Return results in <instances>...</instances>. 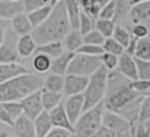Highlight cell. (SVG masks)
I'll return each mask as SVG.
<instances>
[{
  "mask_svg": "<svg viewBox=\"0 0 150 137\" xmlns=\"http://www.w3.org/2000/svg\"><path fill=\"white\" fill-rule=\"evenodd\" d=\"M130 80L121 75L117 70L111 71L108 78V90L104 98L107 110L114 111L130 122L132 129L138 122L141 102L144 96L132 90Z\"/></svg>",
  "mask_w": 150,
  "mask_h": 137,
  "instance_id": "obj_1",
  "label": "cell"
},
{
  "mask_svg": "<svg viewBox=\"0 0 150 137\" xmlns=\"http://www.w3.org/2000/svg\"><path fill=\"white\" fill-rule=\"evenodd\" d=\"M71 30L64 1H57L49 18L32 33V36L38 46L55 41H63L67 34Z\"/></svg>",
  "mask_w": 150,
  "mask_h": 137,
  "instance_id": "obj_2",
  "label": "cell"
},
{
  "mask_svg": "<svg viewBox=\"0 0 150 137\" xmlns=\"http://www.w3.org/2000/svg\"><path fill=\"white\" fill-rule=\"evenodd\" d=\"M45 80L34 74H27L0 83V103L21 102L29 95L43 89Z\"/></svg>",
  "mask_w": 150,
  "mask_h": 137,
  "instance_id": "obj_3",
  "label": "cell"
},
{
  "mask_svg": "<svg viewBox=\"0 0 150 137\" xmlns=\"http://www.w3.org/2000/svg\"><path fill=\"white\" fill-rule=\"evenodd\" d=\"M108 78H109V70H107L103 66L94 75L89 77L88 87L83 94L84 111L96 107L97 104L104 101L108 90Z\"/></svg>",
  "mask_w": 150,
  "mask_h": 137,
  "instance_id": "obj_4",
  "label": "cell"
},
{
  "mask_svg": "<svg viewBox=\"0 0 150 137\" xmlns=\"http://www.w3.org/2000/svg\"><path fill=\"white\" fill-rule=\"evenodd\" d=\"M104 111V102L84 111L74 125L75 135H77L79 137H93L103 126Z\"/></svg>",
  "mask_w": 150,
  "mask_h": 137,
  "instance_id": "obj_5",
  "label": "cell"
},
{
  "mask_svg": "<svg viewBox=\"0 0 150 137\" xmlns=\"http://www.w3.org/2000/svg\"><path fill=\"white\" fill-rule=\"evenodd\" d=\"M101 67H102V62L98 56H89V55L76 53L70 62L67 75L90 77Z\"/></svg>",
  "mask_w": 150,
  "mask_h": 137,
  "instance_id": "obj_6",
  "label": "cell"
},
{
  "mask_svg": "<svg viewBox=\"0 0 150 137\" xmlns=\"http://www.w3.org/2000/svg\"><path fill=\"white\" fill-rule=\"evenodd\" d=\"M18 40L19 37L14 32L6 28L1 22V39H0V63H19L20 55L18 53Z\"/></svg>",
  "mask_w": 150,
  "mask_h": 137,
  "instance_id": "obj_7",
  "label": "cell"
},
{
  "mask_svg": "<svg viewBox=\"0 0 150 137\" xmlns=\"http://www.w3.org/2000/svg\"><path fill=\"white\" fill-rule=\"evenodd\" d=\"M22 108H23V115L30 118L32 121H35L43 111V104H42V97H41V90L36 91L25 100L21 101Z\"/></svg>",
  "mask_w": 150,
  "mask_h": 137,
  "instance_id": "obj_8",
  "label": "cell"
},
{
  "mask_svg": "<svg viewBox=\"0 0 150 137\" xmlns=\"http://www.w3.org/2000/svg\"><path fill=\"white\" fill-rule=\"evenodd\" d=\"M89 83V77L76 76V75H66L64 77V89L63 95L66 97H71L76 95L84 94Z\"/></svg>",
  "mask_w": 150,
  "mask_h": 137,
  "instance_id": "obj_9",
  "label": "cell"
},
{
  "mask_svg": "<svg viewBox=\"0 0 150 137\" xmlns=\"http://www.w3.org/2000/svg\"><path fill=\"white\" fill-rule=\"evenodd\" d=\"M103 126L116 133H120L127 130H132V126L129 121H127L121 115L107 109L103 115Z\"/></svg>",
  "mask_w": 150,
  "mask_h": 137,
  "instance_id": "obj_10",
  "label": "cell"
},
{
  "mask_svg": "<svg viewBox=\"0 0 150 137\" xmlns=\"http://www.w3.org/2000/svg\"><path fill=\"white\" fill-rule=\"evenodd\" d=\"M64 109L67 112V116L69 121L71 122L73 125L79 121V118L82 116L84 111V96L82 95H76L71 97H67L64 102Z\"/></svg>",
  "mask_w": 150,
  "mask_h": 137,
  "instance_id": "obj_11",
  "label": "cell"
},
{
  "mask_svg": "<svg viewBox=\"0 0 150 137\" xmlns=\"http://www.w3.org/2000/svg\"><path fill=\"white\" fill-rule=\"evenodd\" d=\"M25 13V4L21 0H1L0 1V19L13 20L15 16Z\"/></svg>",
  "mask_w": 150,
  "mask_h": 137,
  "instance_id": "obj_12",
  "label": "cell"
},
{
  "mask_svg": "<svg viewBox=\"0 0 150 137\" xmlns=\"http://www.w3.org/2000/svg\"><path fill=\"white\" fill-rule=\"evenodd\" d=\"M117 71L130 81L138 80V69H137L136 60H135V57L128 55L127 53H124L122 56H120Z\"/></svg>",
  "mask_w": 150,
  "mask_h": 137,
  "instance_id": "obj_13",
  "label": "cell"
},
{
  "mask_svg": "<svg viewBox=\"0 0 150 137\" xmlns=\"http://www.w3.org/2000/svg\"><path fill=\"white\" fill-rule=\"evenodd\" d=\"M30 74L29 70L20 63H0V83Z\"/></svg>",
  "mask_w": 150,
  "mask_h": 137,
  "instance_id": "obj_14",
  "label": "cell"
},
{
  "mask_svg": "<svg viewBox=\"0 0 150 137\" xmlns=\"http://www.w3.org/2000/svg\"><path fill=\"white\" fill-rule=\"evenodd\" d=\"M50 115V119L53 123L54 128H61V129H66L68 131H70L71 133H75V129L74 125L71 124V122L69 121L66 109H64V104H60L59 107H56L54 110H52L49 112Z\"/></svg>",
  "mask_w": 150,
  "mask_h": 137,
  "instance_id": "obj_15",
  "label": "cell"
},
{
  "mask_svg": "<svg viewBox=\"0 0 150 137\" xmlns=\"http://www.w3.org/2000/svg\"><path fill=\"white\" fill-rule=\"evenodd\" d=\"M11 28L18 37H21L25 35H30L34 30V28L28 19V15L26 13H22V14L15 16L13 20H11Z\"/></svg>",
  "mask_w": 150,
  "mask_h": 137,
  "instance_id": "obj_16",
  "label": "cell"
},
{
  "mask_svg": "<svg viewBox=\"0 0 150 137\" xmlns=\"http://www.w3.org/2000/svg\"><path fill=\"white\" fill-rule=\"evenodd\" d=\"M129 18L134 25L142 23L143 21H150V0L141 1L136 6L131 7Z\"/></svg>",
  "mask_w": 150,
  "mask_h": 137,
  "instance_id": "obj_17",
  "label": "cell"
},
{
  "mask_svg": "<svg viewBox=\"0 0 150 137\" xmlns=\"http://www.w3.org/2000/svg\"><path fill=\"white\" fill-rule=\"evenodd\" d=\"M13 129L18 137H36L34 121H32L25 115H22L15 121Z\"/></svg>",
  "mask_w": 150,
  "mask_h": 137,
  "instance_id": "obj_18",
  "label": "cell"
},
{
  "mask_svg": "<svg viewBox=\"0 0 150 137\" xmlns=\"http://www.w3.org/2000/svg\"><path fill=\"white\" fill-rule=\"evenodd\" d=\"M75 54L76 53H71V52L66 50L61 56H59L57 59L53 60L50 71L53 74L60 75V76L67 75L68 69H69V66H70V62H71V60H73V57H74Z\"/></svg>",
  "mask_w": 150,
  "mask_h": 137,
  "instance_id": "obj_19",
  "label": "cell"
},
{
  "mask_svg": "<svg viewBox=\"0 0 150 137\" xmlns=\"http://www.w3.org/2000/svg\"><path fill=\"white\" fill-rule=\"evenodd\" d=\"M56 2L57 1H49L48 5H46V6L36 9V11L29 13V14H27L28 15V19H29V21H30V23H32V26H33L34 29L38 28L39 26H41L49 18V15H50V13H52V11H53V8H54V6H55Z\"/></svg>",
  "mask_w": 150,
  "mask_h": 137,
  "instance_id": "obj_20",
  "label": "cell"
},
{
  "mask_svg": "<svg viewBox=\"0 0 150 137\" xmlns=\"http://www.w3.org/2000/svg\"><path fill=\"white\" fill-rule=\"evenodd\" d=\"M66 2V8H67V15L69 20V25L71 30H77L80 29V20H81V6L80 1L75 0H67Z\"/></svg>",
  "mask_w": 150,
  "mask_h": 137,
  "instance_id": "obj_21",
  "label": "cell"
},
{
  "mask_svg": "<svg viewBox=\"0 0 150 137\" xmlns=\"http://www.w3.org/2000/svg\"><path fill=\"white\" fill-rule=\"evenodd\" d=\"M107 4H108L107 0H81L80 1L81 9L94 20H98L100 13Z\"/></svg>",
  "mask_w": 150,
  "mask_h": 137,
  "instance_id": "obj_22",
  "label": "cell"
},
{
  "mask_svg": "<svg viewBox=\"0 0 150 137\" xmlns=\"http://www.w3.org/2000/svg\"><path fill=\"white\" fill-rule=\"evenodd\" d=\"M66 52L63 41H55V42H49L46 44H41L36 47V54H45L49 56L52 60L57 59Z\"/></svg>",
  "mask_w": 150,
  "mask_h": 137,
  "instance_id": "obj_23",
  "label": "cell"
},
{
  "mask_svg": "<svg viewBox=\"0 0 150 137\" xmlns=\"http://www.w3.org/2000/svg\"><path fill=\"white\" fill-rule=\"evenodd\" d=\"M36 47H38V44L35 43L32 34L19 37L18 44H16L18 53H19L20 57H22V59L29 57L33 53H35L36 52Z\"/></svg>",
  "mask_w": 150,
  "mask_h": 137,
  "instance_id": "obj_24",
  "label": "cell"
},
{
  "mask_svg": "<svg viewBox=\"0 0 150 137\" xmlns=\"http://www.w3.org/2000/svg\"><path fill=\"white\" fill-rule=\"evenodd\" d=\"M34 125H35L36 137H46L50 132V130L54 128L52 119H50V115L48 111H43L34 121Z\"/></svg>",
  "mask_w": 150,
  "mask_h": 137,
  "instance_id": "obj_25",
  "label": "cell"
},
{
  "mask_svg": "<svg viewBox=\"0 0 150 137\" xmlns=\"http://www.w3.org/2000/svg\"><path fill=\"white\" fill-rule=\"evenodd\" d=\"M63 44H64L66 50L71 52V53H77L79 49L84 44L82 33L79 29L77 30H70L67 34V36L64 37Z\"/></svg>",
  "mask_w": 150,
  "mask_h": 137,
  "instance_id": "obj_26",
  "label": "cell"
},
{
  "mask_svg": "<svg viewBox=\"0 0 150 137\" xmlns=\"http://www.w3.org/2000/svg\"><path fill=\"white\" fill-rule=\"evenodd\" d=\"M62 95L63 94H57V93H53V91L42 89L41 90V97H42V104H43L45 111L50 112L56 107H59L61 104Z\"/></svg>",
  "mask_w": 150,
  "mask_h": 137,
  "instance_id": "obj_27",
  "label": "cell"
},
{
  "mask_svg": "<svg viewBox=\"0 0 150 137\" xmlns=\"http://www.w3.org/2000/svg\"><path fill=\"white\" fill-rule=\"evenodd\" d=\"M43 89L53 91V93L62 94L63 89H64V77L56 75V74H53V73L48 74L47 77L45 78Z\"/></svg>",
  "mask_w": 150,
  "mask_h": 137,
  "instance_id": "obj_28",
  "label": "cell"
},
{
  "mask_svg": "<svg viewBox=\"0 0 150 137\" xmlns=\"http://www.w3.org/2000/svg\"><path fill=\"white\" fill-rule=\"evenodd\" d=\"M52 62H53V60L49 56H47L45 54H36L32 61V66L35 71L43 74V73H47L48 70H50Z\"/></svg>",
  "mask_w": 150,
  "mask_h": 137,
  "instance_id": "obj_29",
  "label": "cell"
},
{
  "mask_svg": "<svg viewBox=\"0 0 150 137\" xmlns=\"http://www.w3.org/2000/svg\"><path fill=\"white\" fill-rule=\"evenodd\" d=\"M115 28H116V25H115V22L112 20H102V19L96 20L95 29L98 30L105 39L112 37Z\"/></svg>",
  "mask_w": 150,
  "mask_h": 137,
  "instance_id": "obj_30",
  "label": "cell"
},
{
  "mask_svg": "<svg viewBox=\"0 0 150 137\" xmlns=\"http://www.w3.org/2000/svg\"><path fill=\"white\" fill-rule=\"evenodd\" d=\"M103 50L105 53H110V54H114L116 56H122L124 53H125V48L120 44L115 39L110 37V39H105L104 43H103Z\"/></svg>",
  "mask_w": 150,
  "mask_h": 137,
  "instance_id": "obj_31",
  "label": "cell"
},
{
  "mask_svg": "<svg viewBox=\"0 0 150 137\" xmlns=\"http://www.w3.org/2000/svg\"><path fill=\"white\" fill-rule=\"evenodd\" d=\"M135 57L143 61H150V39L146 37L138 40Z\"/></svg>",
  "mask_w": 150,
  "mask_h": 137,
  "instance_id": "obj_32",
  "label": "cell"
},
{
  "mask_svg": "<svg viewBox=\"0 0 150 137\" xmlns=\"http://www.w3.org/2000/svg\"><path fill=\"white\" fill-rule=\"evenodd\" d=\"M0 107H2L14 121H16L19 117L23 115V108L21 102H4L0 103Z\"/></svg>",
  "mask_w": 150,
  "mask_h": 137,
  "instance_id": "obj_33",
  "label": "cell"
},
{
  "mask_svg": "<svg viewBox=\"0 0 150 137\" xmlns=\"http://www.w3.org/2000/svg\"><path fill=\"white\" fill-rule=\"evenodd\" d=\"M101 62H102V66L109 70V71H115L117 70V67H118V62H120V57L114 55V54H110V53H103L101 56Z\"/></svg>",
  "mask_w": 150,
  "mask_h": 137,
  "instance_id": "obj_34",
  "label": "cell"
},
{
  "mask_svg": "<svg viewBox=\"0 0 150 137\" xmlns=\"http://www.w3.org/2000/svg\"><path fill=\"white\" fill-rule=\"evenodd\" d=\"M131 34L123 27L121 26H116L115 28V32H114V35H112V39H115L120 44H122L124 48L128 47V44L130 43L131 41Z\"/></svg>",
  "mask_w": 150,
  "mask_h": 137,
  "instance_id": "obj_35",
  "label": "cell"
},
{
  "mask_svg": "<svg viewBox=\"0 0 150 137\" xmlns=\"http://www.w3.org/2000/svg\"><path fill=\"white\" fill-rule=\"evenodd\" d=\"M95 23H96V20L91 19L88 14H86L82 11V13H81V20H80V29L79 30L82 33L83 36L95 29Z\"/></svg>",
  "mask_w": 150,
  "mask_h": 137,
  "instance_id": "obj_36",
  "label": "cell"
},
{
  "mask_svg": "<svg viewBox=\"0 0 150 137\" xmlns=\"http://www.w3.org/2000/svg\"><path fill=\"white\" fill-rule=\"evenodd\" d=\"M105 41V37L96 29L91 30L90 33H88L87 35L83 36V42L84 44H93V46H100L102 47L103 43Z\"/></svg>",
  "mask_w": 150,
  "mask_h": 137,
  "instance_id": "obj_37",
  "label": "cell"
},
{
  "mask_svg": "<svg viewBox=\"0 0 150 137\" xmlns=\"http://www.w3.org/2000/svg\"><path fill=\"white\" fill-rule=\"evenodd\" d=\"M148 121H150V96H144L139 107L138 122L145 123Z\"/></svg>",
  "mask_w": 150,
  "mask_h": 137,
  "instance_id": "obj_38",
  "label": "cell"
},
{
  "mask_svg": "<svg viewBox=\"0 0 150 137\" xmlns=\"http://www.w3.org/2000/svg\"><path fill=\"white\" fill-rule=\"evenodd\" d=\"M116 9H117V1H108V4L104 6V8L100 13V18L102 20H112L116 16Z\"/></svg>",
  "mask_w": 150,
  "mask_h": 137,
  "instance_id": "obj_39",
  "label": "cell"
},
{
  "mask_svg": "<svg viewBox=\"0 0 150 137\" xmlns=\"http://www.w3.org/2000/svg\"><path fill=\"white\" fill-rule=\"evenodd\" d=\"M135 60H136L137 69H138V78L150 81V61H143L136 57Z\"/></svg>",
  "mask_w": 150,
  "mask_h": 137,
  "instance_id": "obj_40",
  "label": "cell"
},
{
  "mask_svg": "<svg viewBox=\"0 0 150 137\" xmlns=\"http://www.w3.org/2000/svg\"><path fill=\"white\" fill-rule=\"evenodd\" d=\"M130 85L134 91H136L137 94L145 96L148 94V91L150 90V81H145V80H136V81H131Z\"/></svg>",
  "mask_w": 150,
  "mask_h": 137,
  "instance_id": "obj_41",
  "label": "cell"
},
{
  "mask_svg": "<svg viewBox=\"0 0 150 137\" xmlns=\"http://www.w3.org/2000/svg\"><path fill=\"white\" fill-rule=\"evenodd\" d=\"M80 54H84V55H89V56H101L104 50H103V47H100V46H93V44H83L79 52Z\"/></svg>",
  "mask_w": 150,
  "mask_h": 137,
  "instance_id": "obj_42",
  "label": "cell"
},
{
  "mask_svg": "<svg viewBox=\"0 0 150 137\" xmlns=\"http://www.w3.org/2000/svg\"><path fill=\"white\" fill-rule=\"evenodd\" d=\"M23 4H25V12L27 14H29V13L48 5L49 1H46V0H25Z\"/></svg>",
  "mask_w": 150,
  "mask_h": 137,
  "instance_id": "obj_43",
  "label": "cell"
},
{
  "mask_svg": "<svg viewBox=\"0 0 150 137\" xmlns=\"http://www.w3.org/2000/svg\"><path fill=\"white\" fill-rule=\"evenodd\" d=\"M149 34V28L143 25V23H138V25H134L132 27V36L137 37L138 40H142V39H146Z\"/></svg>",
  "mask_w": 150,
  "mask_h": 137,
  "instance_id": "obj_44",
  "label": "cell"
},
{
  "mask_svg": "<svg viewBox=\"0 0 150 137\" xmlns=\"http://www.w3.org/2000/svg\"><path fill=\"white\" fill-rule=\"evenodd\" d=\"M73 133L66 129H61V128H53L50 130V132L46 136V137H70Z\"/></svg>",
  "mask_w": 150,
  "mask_h": 137,
  "instance_id": "obj_45",
  "label": "cell"
},
{
  "mask_svg": "<svg viewBox=\"0 0 150 137\" xmlns=\"http://www.w3.org/2000/svg\"><path fill=\"white\" fill-rule=\"evenodd\" d=\"M0 122L9 126H14V123H15V121L11 117V115L2 107H0Z\"/></svg>",
  "mask_w": 150,
  "mask_h": 137,
  "instance_id": "obj_46",
  "label": "cell"
},
{
  "mask_svg": "<svg viewBox=\"0 0 150 137\" xmlns=\"http://www.w3.org/2000/svg\"><path fill=\"white\" fill-rule=\"evenodd\" d=\"M132 133H134V137H150L149 132L145 130L142 123H137L135 125V128L132 129Z\"/></svg>",
  "mask_w": 150,
  "mask_h": 137,
  "instance_id": "obj_47",
  "label": "cell"
},
{
  "mask_svg": "<svg viewBox=\"0 0 150 137\" xmlns=\"http://www.w3.org/2000/svg\"><path fill=\"white\" fill-rule=\"evenodd\" d=\"M137 44H138V39L132 36L131 37V41L130 43L128 44V47L125 48V53L132 57H135V54H136V49H137Z\"/></svg>",
  "mask_w": 150,
  "mask_h": 137,
  "instance_id": "obj_48",
  "label": "cell"
},
{
  "mask_svg": "<svg viewBox=\"0 0 150 137\" xmlns=\"http://www.w3.org/2000/svg\"><path fill=\"white\" fill-rule=\"evenodd\" d=\"M116 136H117L116 132H114V131H111V130L102 126L93 137H116Z\"/></svg>",
  "mask_w": 150,
  "mask_h": 137,
  "instance_id": "obj_49",
  "label": "cell"
},
{
  "mask_svg": "<svg viewBox=\"0 0 150 137\" xmlns=\"http://www.w3.org/2000/svg\"><path fill=\"white\" fill-rule=\"evenodd\" d=\"M116 137H134V133H132V130H127V131L117 133Z\"/></svg>",
  "mask_w": 150,
  "mask_h": 137,
  "instance_id": "obj_50",
  "label": "cell"
},
{
  "mask_svg": "<svg viewBox=\"0 0 150 137\" xmlns=\"http://www.w3.org/2000/svg\"><path fill=\"white\" fill-rule=\"evenodd\" d=\"M143 125H144V128H145V130L149 132V135H150V121H148V122H145V123H142Z\"/></svg>",
  "mask_w": 150,
  "mask_h": 137,
  "instance_id": "obj_51",
  "label": "cell"
},
{
  "mask_svg": "<svg viewBox=\"0 0 150 137\" xmlns=\"http://www.w3.org/2000/svg\"><path fill=\"white\" fill-rule=\"evenodd\" d=\"M0 137H8V135H7L6 132H1V135H0Z\"/></svg>",
  "mask_w": 150,
  "mask_h": 137,
  "instance_id": "obj_52",
  "label": "cell"
},
{
  "mask_svg": "<svg viewBox=\"0 0 150 137\" xmlns=\"http://www.w3.org/2000/svg\"><path fill=\"white\" fill-rule=\"evenodd\" d=\"M70 137H79V136H77V135H75V133H73V135H71Z\"/></svg>",
  "mask_w": 150,
  "mask_h": 137,
  "instance_id": "obj_53",
  "label": "cell"
},
{
  "mask_svg": "<svg viewBox=\"0 0 150 137\" xmlns=\"http://www.w3.org/2000/svg\"><path fill=\"white\" fill-rule=\"evenodd\" d=\"M145 96H150V90H149V91H148V94H146V95H145Z\"/></svg>",
  "mask_w": 150,
  "mask_h": 137,
  "instance_id": "obj_54",
  "label": "cell"
}]
</instances>
